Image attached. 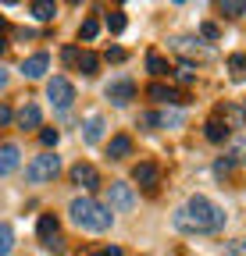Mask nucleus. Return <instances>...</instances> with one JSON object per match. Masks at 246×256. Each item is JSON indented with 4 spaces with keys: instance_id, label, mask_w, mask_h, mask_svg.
<instances>
[{
    "instance_id": "obj_1",
    "label": "nucleus",
    "mask_w": 246,
    "mask_h": 256,
    "mask_svg": "<svg viewBox=\"0 0 246 256\" xmlns=\"http://www.w3.org/2000/svg\"><path fill=\"white\" fill-rule=\"evenodd\" d=\"M171 224L186 235H210V232H221L225 228V210L218 203H210L207 196H193L186 206H178Z\"/></svg>"
},
{
    "instance_id": "obj_2",
    "label": "nucleus",
    "mask_w": 246,
    "mask_h": 256,
    "mask_svg": "<svg viewBox=\"0 0 246 256\" xmlns=\"http://www.w3.org/2000/svg\"><path fill=\"white\" fill-rule=\"evenodd\" d=\"M68 214H72V220L79 224V228H86V232H107L111 224H114V217H111V206H104V203H97L93 196H75L72 200V206H68Z\"/></svg>"
},
{
    "instance_id": "obj_3",
    "label": "nucleus",
    "mask_w": 246,
    "mask_h": 256,
    "mask_svg": "<svg viewBox=\"0 0 246 256\" xmlns=\"http://www.w3.org/2000/svg\"><path fill=\"white\" fill-rule=\"evenodd\" d=\"M61 171V156L57 153H43V156H33V164L25 168V178L33 185H43V182H54Z\"/></svg>"
},
{
    "instance_id": "obj_4",
    "label": "nucleus",
    "mask_w": 246,
    "mask_h": 256,
    "mask_svg": "<svg viewBox=\"0 0 246 256\" xmlns=\"http://www.w3.org/2000/svg\"><path fill=\"white\" fill-rule=\"evenodd\" d=\"M36 232H40V242H43L54 256L65 252V238H61V228H57V217H54V214H43V217H40Z\"/></svg>"
},
{
    "instance_id": "obj_5",
    "label": "nucleus",
    "mask_w": 246,
    "mask_h": 256,
    "mask_svg": "<svg viewBox=\"0 0 246 256\" xmlns=\"http://www.w3.org/2000/svg\"><path fill=\"white\" fill-rule=\"evenodd\" d=\"M47 96H50V104L57 107V110H68L72 104H75V86L68 82V78H50L47 82Z\"/></svg>"
},
{
    "instance_id": "obj_6",
    "label": "nucleus",
    "mask_w": 246,
    "mask_h": 256,
    "mask_svg": "<svg viewBox=\"0 0 246 256\" xmlns=\"http://www.w3.org/2000/svg\"><path fill=\"white\" fill-rule=\"evenodd\" d=\"M107 206H111V210H121V214H129V210L136 206V192H132V185H125V182H111V185H107Z\"/></svg>"
},
{
    "instance_id": "obj_7",
    "label": "nucleus",
    "mask_w": 246,
    "mask_h": 256,
    "mask_svg": "<svg viewBox=\"0 0 246 256\" xmlns=\"http://www.w3.org/2000/svg\"><path fill=\"white\" fill-rule=\"evenodd\" d=\"M132 96H136V82H132V78H118V82L107 86V100H111L114 107H125Z\"/></svg>"
},
{
    "instance_id": "obj_8",
    "label": "nucleus",
    "mask_w": 246,
    "mask_h": 256,
    "mask_svg": "<svg viewBox=\"0 0 246 256\" xmlns=\"http://www.w3.org/2000/svg\"><path fill=\"white\" fill-rule=\"evenodd\" d=\"M47 68H50V54H43V50L22 60V75H25V78H43Z\"/></svg>"
},
{
    "instance_id": "obj_9",
    "label": "nucleus",
    "mask_w": 246,
    "mask_h": 256,
    "mask_svg": "<svg viewBox=\"0 0 246 256\" xmlns=\"http://www.w3.org/2000/svg\"><path fill=\"white\" fill-rule=\"evenodd\" d=\"M146 96L150 100H157V104H186L178 96V89H171V86H164V82H150L146 86Z\"/></svg>"
},
{
    "instance_id": "obj_10",
    "label": "nucleus",
    "mask_w": 246,
    "mask_h": 256,
    "mask_svg": "<svg viewBox=\"0 0 246 256\" xmlns=\"http://www.w3.org/2000/svg\"><path fill=\"white\" fill-rule=\"evenodd\" d=\"M72 182L82 185V188H97V185H100V174H97L93 164H75V168H72Z\"/></svg>"
},
{
    "instance_id": "obj_11",
    "label": "nucleus",
    "mask_w": 246,
    "mask_h": 256,
    "mask_svg": "<svg viewBox=\"0 0 246 256\" xmlns=\"http://www.w3.org/2000/svg\"><path fill=\"white\" fill-rule=\"evenodd\" d=\"M18 160H22V153H18L15 142H4V146H0V178L11 174V171H18Z\"/></svg>"
},
{
    "instance_id": "obj_12",
    "label": "nucleus",
    "mask_w": 246,
    "mask_h": 256,
    "mask_svg": "<svg viewBox=\"0 0 246 256\" xmlns=\"http://www.w3.org/2000/svg\"><path fill=\"white\" fill-rule=\"evenodd\" d=\"M157 164H153V160H143V164H136L132 168V182L136 185H157Z\"/></svg>"
},
{
    "instance_id": "obj_13",
    "label": "nucleus",
    "mask_w": 246,
    "mask_h": 256,
    "mask_svg": "<svg viewBox=\"0 0 246 256\" xmlns=\"http://www.w3.org/2000/svg\"><path fill=\"white\" fill-rule=\"evenodd\" d=\"M15 121H18L22 128H40V124H43V110H40L36 104H25V107L18 110V118H15Z\"/></svg>"
},
{
    "instance_id": "obj_14",
    "label": "nucleus",
    "mask_w": 246,
    "mask_h": 256,
    "mask_svg": "<svg viewBox=\"0 0 246 256\" xmlns=\"http://www.w3.org/2000/svg\"><path fill=\"white\" fill-rule=\"evenodd\" d=\"M100 136H104V118L100 114H89L86 124H82V139L86 142H100Z\"/></svg>"
},
{
    "instance_id": "obj_15",
    "label": "nucleus",
    "mask_w": 246,
    "mask_h": 256,
    "mask_svg": "<svg viewBox=\"0 0 246 256\" xmlns=\"http://www.w3.org/2000/svg\"><path fill=\"white\" fill-rule=\"evenodd\" d=\"M129 153H132V139H129V136H114V139L107 142V156H111V160H125Z\"/></svg>"
},
{
    "instance_id": "obj_16",
    "label": "nucleus",
    "mask_w": 246,
    "mask_h": 256,
    "mask_svg": "<svg viewBox=\"0 0 246 256\" xmlns=\"http://www.w3.org/2000/svg\"><path fill=\"white\" fill-rule=\"evenodd\" d=\"M29 11H33V18H36V22H54L57 4H54V0H33V4H29Z\"/></svg>"
},
{
    "instance_id": "obj_17",
    "label": "nucleus",
    "mask_w": 246,
    "mask_h": 256,
    "mask_svg": "<svg viewBox=\"0 0 246 256\" xmlns=\"http://www.w3.org/2000/svg\"><path fill=\"white\" fill-rule=\"evenodd\" d=\"M203 136H207L210 142H225V139H228V124H221L218 118H210V121L203 124Z\"/></svg>"
},
{
    "instance_id": "obj_18",
    "label": "nucleus",
    "mask_w": 246,
    "mask_h": 256,
    "mask_svg": "<svg viewBox=\"0 0 246 256\" xmlns=\"http://www.w3.org/2000/svg\"><path fill=\"white\" fill-rule=\"evenodd\" d=\"M146 72H150V75H168L171 68H168V60H164L157 50H150V54H146Z\"/></svg>"
},
{
    "instance_id": "obj_19",
    "label": "nucleus",
    "mask_w": 246,
    "mask_h": 256,
    "mask_svg": "<svg viewBox=\"0 0 246 256\" xmlns=\"http://www.w3.org/2000/svg\"><path fill=\"white\" fill-rule=\"evenodd\" d=\"M228 72H232V82H246V54L228 57Z\"/></svg>"
},
{
    "instance_id": "obj_20",
    "label": "nucleus",
    "mask_w": 246,
    "mask_h": 256,
    "mask_svg": "<svg viewBox=\"0 0 246 256\" xmlns=\"http://www.w3.org/2000/svg\"><path fill=\"white\" fill-rule=\"evenodd\" d=\"M97 68H100V57H97L93 50H82V57H79V72H82V75H97Z\"/></svg>"
},
{
    "instance_id": "obj_21",
    "label": "nucleus",
    "mask_w": 246,
    "mask_h": 256,
    "mask_svg": "<svg viewBox=\"0 0 246 256\" xmlns=\"http://www.w3.org/2000/svg\"><path fill=\"white\" fill-rule=\"evenodd\" d=\"M15 249V228L11 224H0V256H8Z\"/></svg>"
},
{
    "instance_id": "obj_22",
    "label": "nucleus",
    "mask_w": 246,
    "mask_h": 256,
    "mask_svg": "<svg viewBox=\"0 0 246 256\" xmlns=\"http://www.w3.org/2000/svg\"><path fill=\"white\" fill-rule=\"evenodd\" d=\"M221 14H228V18H242V14H246V0H225V4H221Z\"/></svg>"
},
{
    "instance_id": "obj_23",
    "label": "nucleus",
    "mask_w": 246,
    "mask_h": 256,
    "mask_svg": "<svg viewBox=\"0 0 246 256\" xmlns=\"http://www.w3.org/2000/svg\"><path fill=\"white\" fill-rule=\"evenodd\" d=\"M97 32H100V22L97 18H86L79 25V40H97Z\"/></svg>"
},
{
    "instance_id": "obj_24",
    "label": "nucleus",
    "mask_w": 246,
    "mask_h": 256,
    "mask_svg": "<svg viewBox=\"0 0 246 256\" xmlns=\"http://www.w3.org/2000/svg\"><path fill=\"white\" fill-rule=\"evenodd\" d=\"M107 28L114 32V36H118V32H125V14H121V11H111V14H107Z\"/></svg>"
},
{
    "instance_id": "obj_25",
    "label": "nucleus",
    "mask_w": 246,
    "mask_h": 256,
    "mask_svg": "<svg viewBox=\"0 0 246 256\" xmlns=\"http://www.w3.org/2000/svg\"><path fill=\"white\" fill-rule=\"evenodd\" d=\"M161 118V128H178L182 124V114L178 110H164V114H157Z\"/></svg>"
},
{
    "instance_id": "obj_26",
    "label": "nucleus",
    "mask_w": 246,
    "mask_h": 256,
    "mask_svg": "<svg viewBox=\"0 0 246 256\" xmlns=\"http://www.w3.org/2000/svg\"><path fill=\"white\" fill-rule=\"evenodd\" d=\"M57 139H61V132L57 128H40V142L50 150V146H57Z\"/></svg>"
},
{
    "instance_id": "obj_27",
    "label": "nucleus",
    "mask_w": 246,
    "mask_h": 256,
    "mask_svg": "<svg viewBox=\"0 0 246 256\" xmlns=\"http://www.w3.org/2000/svg\"><path fill=\"white\" fill-rule=\"evenodd\" d=\"M200 36H203V40H221V28L214 25V22H203V25H200Z\"/></svg>"
},
{
    "instance_id": "obj_28",
    "label": "nucleus",
    "mask_w": 246,
    "mask_h": 256,
    "mask_svg": "<svg viewBox=\"0 0 246 256\" xmlns=\"http://www.w3.org/2000/svg\"><path fill=\"white\" fill-rule=\"evenodd\" d=\"M79 57H82L79 46H65V50H61V60H65V64H79Z\"/></svg>"
},
{
    "instance_id": "obj_29",
    "label": "nucleus",
    "mask_w": 246,
    "mask_h": 256,
    "mask_svg": "<svg viewBox=\"0 0 246 256\" xmlns=\"http://www.w3.org/2000/svg\"><path fill=\"white\" fill-rule=\"evenodd\" d=\"M218 114H225V118H228V121H232V124H242V121H246V118H242V110H239V107H221V110H218Z\"/></svg>"
},
{
    "instance_id": "obj_30",
    "label": "nucleus",
    "mask_w": 246,
    "mask_h": 256,
    "mask_svg": "<svg viewBox=\"0 0 246 256\" xmlns=\"http://www.w3.org/2000/svg\"><path fill=\"white\" fill-rule=\"evenodd\" d=\"M228 156H232V164H246V142H235Z\"/></svg>"
},
{
    "instance_id": "obj_31",
    "label": "nucleus",
    "mask_w": 246,
    "mask_h": 256,
    "mask_svg": "<svg viewBox=\"0 0 246 256\" xmlns=\"http://www.w3.org/2000/svg\"><path fill=\"white\" fill-rule=\"evenodd\" d=\"M175 75H178V82H193V78H196L193 64H178V72H175Z\"/></svg>"
},
{
    "instance_id": "obj_32",
    "label": "nucleus",
    "mask_w": 246,
    "mask_h": 256,
    "mask_svg": "<svg viewBox=\"0 0 246 256\" xmlns=\"http://www.w3.org/2000/svg\"><path fill=\"white\" fill-rule=\"evenodd\" d=\"M15 118H18V114H15V110H11L8 104H0V128H4V124H11Z\"/></svg>"
},
{
    "instance_id": "obj_33",
    "label": "nucleus",
    "mask_w": 246,
    "mask_h": 256,
    "mask_svg": "<svg viewBox=\"0 0 246 256\" xmlns=\"http://www.w3.org/2000/svg\"><path fill=\"white\" fill-rule=\"evenodd\" d=\"M232 171V160H218V164H214V174H218V178H225Z\"/></svg>"
},
{
    "instance_id": "obj_34",
    "label": "nucleus",
    "mask_w": 246,
    "mask_h": 256,
    "mask_svg": "<svg viewBox=\"0 0 246 256\" xmlns=\"http://www.w3.org/2000/svg\"><path fill=\"white\" fill-rule=\"evenodd\" d=\"M107 60L121 64V60H125V50H121V46H111V50H107Z\"/></svg>"
},
{
    "instance_id": "obj_35",
    "label": "nucleus",
    "mask_w": 246,
    "mask_h": 256,
    "mask_svg": "<svg viewBox=\"0 0 246 256\" xmlns=\"http://www.w3.org/2000/svg\"><path fill=\"white\" fill-rule=\"evenodd\" d=\"M139 124L143 128H153V124H161V118L157 114H139Z\"/></svg>"
},
{
    "instance_id": "obj_36",
    "label": "nucleus",
    "mask_w": 246,
    "mask_h": 256,
    "mask_svg": "<svg viewBox=\"0 0 246 256\" xmlns=\"http://www.w3.org/2000/svg\"><path fill=\"white\" fill-rule=\"evenodd\" d=\"M228 256H246V242H242V238H239V242H235V246H232V249H228Z\"/></svg>"
},
{
    "instance_id": "obj_37",
    "label": "nucleus",
    "mask_w": 246,
    "mask_h": 256,
    "mask_svg": "<svg viewBox=\"0 0 246 256\" xmlns=\"http://www.w3.org/2000/svg\"><path fill=\"white\" fill-rule=\"evenodd\" d=\"M104 256H121V249H118V246H107V249H104Z\"/></svg>"
},
{
    "instance_id": "obj_38",
    "label": "nucleus",
    "mask_w": 246,
    "mask_h": 256,
    "mask_svg": "<svg viewBox=\"0 0 246 256\" xmlns=\"http://www.w3.org/2000/svg\"><path fill=\"white\" fill-rule=\"evenodd\" d=\"M4 86H8V72H4V68H0V89H4Z\"/></svg>"
},
{
    "instance_id": "obj_39",
    "label": "nucleus",
    "mask_w": 246,
    "mask_h": 256,
    "mask_svg": "<svg viewBox=\"0 0 246 256\" xmlns=\"http://www.w3.org/2000/svg\"><path fill=\"white\" fill-rule=\"evenodd\" d=\"M4 50H8V40H0V54H4Z\"/></svg>"
},
{
    "instance_id": "obj_40",
    "label": "nucleus",
    "mask_w": 246,
    "mask_h": 256,
    "mask_svg": "<svg viewBox=\"0 0 246 256\" xmlns=\"http://www.w3.org/2000/svg\"><path fill=\"white\" fill-rule=\"evenodd\" d=\"M79 256H104V252H79Z\"/></svg>"
},
{
    "instance_id": "obj_41",
    "label": "nucleus",
    "mask_w": 246,
    "mask_h": 256,
    "mask_svg": "<svg viewBox=\"0 0 246 256\" xmlns=\"http://www.w3.org/2000/svg\"><path fill=\"white\" fill-rule=\"evenodd\" d=\"M4 28H8V22H4V18H0V32H4Z\"/></svg>"
},
{
    "instance_id": "obj_42",
    "label": "nucleus",
    "mask_w": 246,
    "mask_h": 256,
    "mask_svg": "<svg viewBox=\"0 0 246 256\" xmlns=\"http://www.w3.org/2000/svg\"><path fill=\"white\" fill-rule=\"evenodd\" d=\"M242 118H246V104H242Z\"/></svg>"
}]
</instances>
